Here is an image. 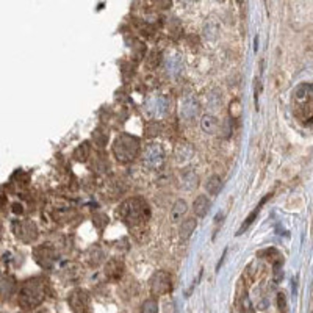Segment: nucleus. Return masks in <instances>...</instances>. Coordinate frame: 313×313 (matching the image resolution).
I'll return each instance as SVG.
<instances>
[{
  "mask_svg": "<svg viewBox=\"0 0 313 313\" xmlns=\"http://www.w3.org/2000/svg\"><path fill=\"white\" fill-rule=\"evenodd\" d=\"M116 215L124 221L126 224L138 226L149 218L151 210H149V205L144 199L132 197V199H127L126 202L121 204V207L116 211Z\"/></svg>",
  "mask_w": 313,
  "mask_h": 313,
  "instance_id": "nucleus-1",
  "label": "nucleus"
},
{
  "mask_svg": "<svg viewBox=\"0 0 313 313\" xmlns=\"http://www.w3.org/2000/svg\"><path fill=\"white\" fill-rule=\"evenodd\" d=\"M46 298V284L41 279H30L19 290V304L22 309L31 310L38 307Z\"/></svg>",
  "mask_w": 313,
  "mask_h": 313,
  "instance_id": "nucleus-2",
  "label": "nucleus"
},
{
  "mask_svg": "<svg viewBox=\"0 0 313 313\" xmlns=\"http://www.w3.org/2000/svg\"><path fill=\"white\" fill-rule=\"evenodd\" d=\"M141 144L137 137L129 135V133H122V135H119L115 140L111 151H113L115 158L119 163H130L138 156Z\"/></svg>",
  "mask_w": 313,
  "mask_h": 313,
  "instance_id": "nucleus-3",
  "label": "nucleus"
},
{
  "mask_svg": "<svg viewBox=\"0 0 313 313\" xmlns=\"http://www.w3.org/2000/svg\"><path fill=\"white\" fill-rule=\"evenodd\" d=\"M293 108L301 118H309L313 113V85L303 83L293 91Z\"/></svg>",
  "mask_w": 313,
  "mask_h": 313,
  "instance_id": "nucleus-4",
  "label": "nucleus"
},
{
  "mask_svg": "<svg viewBox=\"0 0 313 313\" xmlns=\"http://www.w3.org/2000/svg\"><path fill=\"white\" fill-rule=\"evenodd\" d=\"M164 163V149L158 143H151L144 149L143 154V164L149 169H156Z\"/></svg>",
  "mask_w": 313,
  "mask_h": 313,
  "instance_id": "nucleus-5",
  "label": "nucleus"
},
{
  "mask_svg": "<svg viewBox=\"0 0 313 313\" xmlns=\"http://www.w3.org/2000/svg\"><path fill=\"white\" fill-rule=\"evenodd\" d=\"M172 290V281L169 273L166 271H156L151 277V292L155 296L167 295Z\"/></svg>",
  "mask_w": 313,
  "mask_h": 313,
  "instance_id": "nucleus-6",
  "label": "nucleus"
},
{
  "mask_svg": "<svg viewBox=\"0 0 313 313\" xmlns=\"http://www.w3.org/2000/svg\"><path fill=\"white\" fill-rule=\"evenodd\" d=\"M68 304L74 313H86L89 310V304H91V296L85 290L77 288L74 292H71L68 298Z\"/></svg>",
  "mask_w": 313,
  "mask_h": 313,
  "instance_id": "nucleus-7",
  "label": "nucleus"
},
{
  "mask_svg": "<svg viewBox=\"0 0 313 313\" xmlns=\"http://www.w3.org/2000/svg\"><path fill=\"white\" fill-rule=\"evenodd\" d=\"M16 235L25 243H30L33 240H36L38 237V229L35 226V222L31 221H20L17 224V229H16Z\"/></svg>",
  "mask_w": 313,
  "mask_h": 313,
  "instance_id": "nucleus-8",
  "label": "nucleus"
},
{
  "mask_svg": "<svg viewBox=\"0 0 313 313\" xmlns=\"http://www.w3.org/2000/svg\"><path fill=\"white\" fill-rule=\"evenodd\" d=\"M33 254H35V259L41 266H44V268L52 266L53 259H55V252H53L52 246H49V244L39 246V248H36L35 251H33Z\"/></svg>",
  "mask_w": 313,
  "mask_h": 313,
  "instance_id": "nucleus-9",
  "label": "nucleus"
},
{
  "mask_svg": "<svg viewBox=\"0 0 313 313\" xmlns=\"http://www.w3.org/2000/svg\"><path fill=\"white\" fill-rule=\"evenodd\" d=\"M124 273V263L119 260H110L105 266V276L110 281H118Z\"/></svg>",
  "mask_w": 313,
  "mask_h": 313,
  "instance_id": "nucleus-10",
  "label": "nucleus"
},
{
  "mask_svg": "<svg viewBox=\"0 0 313 313\" xmlns=\"http://www.w3.org/2000/svg\"><path fill=\"white\" fill-rule=\"evenodd\" d=\"M210 205H211V202H210V199H208L207 196H204V194L197 196L196 200H194V204H193L194 215L199 216V218H204V216L208 213Z\"/></svg>",
  "mask_w": 313,
  "mask_h": 313,
  "instance_id": "nucleus-11",
  "label": "nucleus"
},
{
  "mask_svg": "<svg viewBox=\"0 0 313 313\" xmlns=\"http://www.w3.org/2000/svg\"><path fill=\"white\" fill-rule=\"evenodd\" d=\"M186 210H188V205L183 199H178L174 202V205L171 207V211H169V218L172 222H178L182 221V218L186 215Z\"/></svg>",
  "mask_w": 313,
  "mask_h": 313,
  "instance_id": "nucleus-12",
  "label": "nucleus"
},
{
  "mask_svg": "<svg viewBox=\"0 0 313 313\" xmlns=\"http://www.w3.org/2000/svg\"><path fill=\"white\" fill-rule=\"evenodd\" d=\"M218 127H219V122L213 115H204L202 119H200V129L205 133H208V135H215L218 132Z\"/></svg>",
  "mask_w": 313,
  "mask_h": 313,
  "instance_id": "nucleus-13",
  "label": "nucleus"
},
{
  "mask_svg": "<svg viewBox=\"0 0 313 313\" xmlns=\"http://www.w3.org/2000/svg\"><path fill=\"white\" fill-rule=\"evenodd\" d=\"M197 226V222L194 218H188L185 221H182V226H180V238L182 240H188L189 237H191V233L194 232Z\"/></svg>",
  "mask_w": 313,
  "mask_h": 313,
  "instance_id": "nucleus-14",
  "label": "nucleus"
},
{
  "mask_svg": "<svg viewBox=\"0 0 313 313\" xmlns=\"http://www.w3.org/2000/svg\"><path fill=\"white\" fill-rule=\"evenodd\" d=\"M197 110H199V105L194 99H186L185 102H183V107H182V115L185 118H193L197 115Z\"/></svg>",
  "mask_w": 313,
  "mask_h": 313,
  "instance_id": "nucleus-15",
  "label": "nucleus"
},
{
  "mask_svg": "<svg viewBox=\"0 0 313 313\" xmlns=\"http://www.w3.org/2000/svg\"><path fill=\"white\" fill-rule=\"evenodd\" d=\"M205 188H207V193L208 194L216 196L218 191H219V188H221V178H219V175H211L208 180H207Z\"/></svg>",
  "mask_w": 313,
  "mask_h": 313,
  "instance_id": "nucleus-16",
  "label": "nucleus"
},
{
  "mask_svg": "<svg viewBox=\"0 0 313 313\" xmlns=\"http://www.w3.org/2000/svg\"><path fill=\"white\" fill-rule=\"evenodd\" d=\"M268 197H270V194H268V196H266L265 199H262V202H260L259 205H257V208H254V210L251 211V215H249L248 218H246V222H243V226L240 227V230H238V233H243V232H244L246 229H248V227H249V226L252 224V221L255 219V216H257V213H259V211H260V208H262V205H263V204L266 202V199H268Z\"/></svg>",
  "mask_w": 313,
  "mask_h": 313,
  "instance_id": "nucleus-17",
  "label": "nucleus"
},
{
  "mask_svg": "<svg viewBox=\"0 0 313 313\" xmlns=\"http://www.w3.org/2000/svg\"><path fill=\"white\" fill-rule=\"evenodd\" d=\"M74 156H75V160H78V161H86L88 156H89V144L83 143L82 146H78L75 149V152H74Z\"/></svg>",
  "mask_w": 313,
  "mask_h": 313,
  "instance_id": "nucleus-18",
  "label": "nucleus"
},
{
  "mask_svg": "<svg viewBox=\"0 0 313 313\" xmlns=\"http://www.w3.org/2000/svg\"><path fill=\"white\" fill-rule=\"evenodd\" d=\"M141 313H158V303H156V299L151 298L148 301H144L141 306Z\"/></svg>",
  "mask_w": 313,
  "mask_h": 313,
  "instance_id": "nucleus-19",
  "label": "nucleus"
},
{
  "mask_svg": "<svg viewBox=\"0 0 313 313\" xmlns=\"http://www.w3.org/2000/svg\"><path fill=\"white\" fill-rule=\"evenodd\" d=\"M182 185L186 189H193L197 186V175L194 172H188L182 177Z\"/></svg>",
  "mask_w": 313,
  "mask_h": 313,
  "instance_id": "nucleus-20",
  "label": "nucleus"
},
{
  "mask_svg": "<svg viewBox=\"0 0 313 313\" xmlns=\"http://www.w3.org/2000/svg\"><path fill=\"white\" fill-rule=\"evenodd\" d=\"M229 111H230L232 119H238V118L241 116V104H240V100H238V99L232 100Z\"/></svg>",
  "mask_w": 313,
  "mask_h": 313,
  "instance_id": "nucleus-21",
  "label": "nucleus"
},
{
  "mask_svg": "<svg viewBox=\"0 0 313 313\" xmlns=\"http://www.w3.org/2000/svg\"><path fill=\"white\" fill-rule=\"evenodd\" d=\"M93 138L96 140V144H97L99 148H104V146H105V143H107V140H108V135L100 137V130H96V132H94V135H93Z\"/></svg>",
  "mask_w": 313,
  "mask_h": 313,
  "instance_id": "nucleus-22",
  "label": "nucleus"
}]
</instances>
